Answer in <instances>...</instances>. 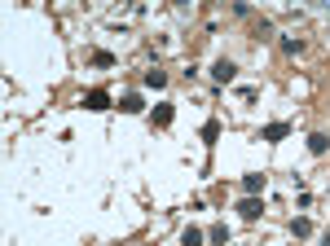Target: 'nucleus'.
<instances>
[{"instance_id":"f257e3e1","label":"nucleus","mask_w":330,"mask_h":246,"mask_svg":"<svg viewBox=\"0 0 330 246\" xmlns=\"http://www.w3.org/2000/svg\"><path fill=\"white\" fill-rule=\"evenodd\" d=\"M238 211L247 215V220H256V215H260V202H251V198H247V202H242V207H238Z\"/></svg>"},{"instance_id":"f03ea898","label":"nucleus","mask_w":330,"mask_h":246,"mask_svg":"<svg viewBox=\"0 0 330 246\" xmlns=\"http://www.w3.org/2000/svg\"><path fill=\"white\" fill-rule=\"evenodd\" d=\"M242 189H247V193H256V189H264V176H247V181H242Z\"/></svg>"},{"instance_id":"7ed1b4c3","label":"nucleus","mask_w":330,"mask_h":246,"mask_svg":"<svg viewBox=\"0 0 330 246\" xmlns=\"http://www.w3.org/2000/svg\"><path fill=\"white\" fill-rule=\"evenodd\" d=\"M163 79H167L163 70H150V75H145V84H150V88H163Z\"/></svg>"},{"instance_id":"20e7f679","label":"nucleus","mask_w":330,"mask_h":246,"mask_svg":"<svg viewBox=\"0 0 330 246\" xmlns=\"http://www.w3.org/2000/svg\"><path fill=\"white\" fill-rule=\"evenodd\" d=\"M216 79H233V66H229V62H216Z\"/></svg>"},{"instance_id":"39448f33","label":"nucleus","mask_w":330,"mask_h":246,"mask_svg":"<svg viewBox=\"0 0 330 246\" xmlns=\"http://www.w3.org/2000/svg\"><path fill=\"white\" fill-rule=\"evenodd\" d=\"M88 106H93V110H106V92H88Z\"/></svg>"},{"instance_id":"423d86ee","label":"nucleus","mask_w":330,"mask_h":246,"mask_svg":"<svg viewBox=\"0 0 330 246\" xmlns=\"http://www.w3.org/2000/svg\"><path fill=\"white\" fill-rule=\"evenodd\" d=\"M326 246H330V238H326Z\"/></svg>"}]
</instances>
